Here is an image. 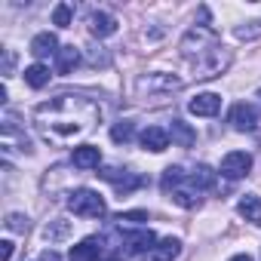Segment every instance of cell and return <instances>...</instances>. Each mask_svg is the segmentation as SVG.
<instances>
[{"instance_id": "1", "label": "cell", "mask_w": 261, "mask_h": 261, "mask_svg": "<svg viewBox=\"0 0 261 261\" xmlns=\"http://www.w3.org/2000/svg\"><path fill=\"white\" fill-rule=\"evenodd\" d=\"M101 117V108L86 98V95H74V92H62L43 105H37L34 111V126L37 133L46 139V142H56V145H65L98 123Z\"/></svg>"}, {"instance_id": "2", "label": "cell", "mask_w": 261, "mask_h": 261, "mask_svg": "<svg viewBox=\"0 0 261 261\" xmlns=\"http://www.w3.org/2000/svg\"><path fill=\"white\" fill-rule=\"evenodd\" d=\"M163 194L175 203V206H181V209H194V206H200V191L191 185V178H188V172L181 169V166H169L166 172H163Z\"/></svg>"}, {"instance_id": "3", "label": "cell", "mask_w": 261, "mask_h": 261, "mask_svg": "<svg viewBox=\"0 0 261 261\" xmlns=\"http://www.w3.org/2000/svg\"><path fill=\"white\" fill-rule=\"evenodd\" d=\"M215 46H221V43H218V31L209 28V25H194V28L181 37V43H178L181 56H185V59H197V62H200L206 53H212Z\"/></svg>"}, {"instance_id": "4", "label": "cell", "mask_w": 261, "mask_h": 261, "mask_svg": "<svg viewBox=\"0 0 261 261\" xmlns=\"http://www.w3.org/2000/svg\"><path fill=\"white\" fill-rule=\"evenodd\" d=\"M68 212L77 215V218H105L108 206H105V200H101L98 191H92V188H77V191L68 194Z\"/></svg>"}, {"instance_id": "5", "label": "cell", "mask_w": 261, "mask_h": 261, "mask_svg": "<svg viewBox=\"0 0 261 261\" xmlns=\"http://www.w3.org/2000/svg\"><path fill=\"white\" fill-rule=\"evenodd\" d=\"M230 49L227 46H215L212 53H206L200 62H197V80H212V77H221L224 71H227V65H230Z\"/></svg>"}, {"instance_id": "6", "label": "cell", "mask_w": 261, "mask_h": 261, "mask_svg": "<svg viewBox=\"0 0 261 261\" xmlns=\"http://www.w3.org/2000/svg\"><path fill=\"white\" fill-rule=\"evenodd\" d=\"M105 181H111L114 185V191L120 194V197H126V194H133L136 188H142L145 185V178L142 175H136V172H129V169H120V166H101V172H98Z\"/></svg>"}, {"instance_id": "7", "label": "cell", "mask_w": 261, "mask_h": 261, "mask_svg": "<svg viewBox=\"0 0 261 261\" xmlns=\"http://www.w3.org/2000/svg\"><path fill=\"white\" fill-rule=\"evenodd\" d=\"M181 86L185 83L175 74H148V77H139V92L142 95H172Z\"/></svg>"}, {"instance_id": "8", "label": "cell", "mask_w": 261, "mask_h": 261, "mask_svg": "<svg viewBox=\"0 0 261 261\" xmlns=\"http://www.w3.org/2000/svg\"><path fill=\"white\" fill-rule=\"evenodd\" d=\"M227 123L237 129V133H252V129L258 126V108H255V105H249V101H240V105H233V108H230Z\"/></svg>"}, {"instance_id": "9", "label": "cell", "mask_w": 261, "mask_h": 261, "mask_svg": "<svg viewBox=\"0 0 261 261\" xmlns=\"http://www.w3.org/2000/svg\"><path fill=\"white\" fill-rule=\"evenodd\" d=\"M249 169H252V154H246V151H230V154L221 160V175L230 178V181L249 175Z\"/></svg>"}, {"instance_id": "10", "label": "cell", "mask_w": 261, "mask_h": 261, "mask_svg": "<svg viewBox=\"0 0 261 261\" xmlns=\"http://www.w3.org/2000/svg\"><path fill=\"white\" fill-rule=\"evenodd\" d=\"M123 243H126L129 255H145V252L151 255L154 246H157V237H154V230L142 227V230H133V233H123Z\"/></svg>"}, {"instance_id": "11", "label": "cell", "mask_w": 261, "mask_h": 261, "mask_svg": "<svg viewBox=\"0 0 261 261\" xmlns=\"http://www.w3.org/2000/svg\"><path fill=\"white\" fill-rule=\"evenodd\" d=\"M188 111L194 117H215L221 111V95L218 92H200L197 98L188 101Z\"/></svg>"}, {"instance_id": "12", "label": "cell", "mask_w": 261, "mask_h": 261, "mask_svg": "<svg viewBox=\"0 0 261 261\" xmlns=\"http://www.w3.org/2000/svg\"><path fill=\"white\" fill-rule=\"evenodd\" d=\"M101 252H105V243L98 237H86L83 243L71 246V261H101Z\"/></svg>"}, {"instance_id": "13", "label": "cell", "mask_w": 261, "mask_h": 261, "mask_svg": "<svg viewBox=\"0 0 261 261\" xmlns=\"http://www.w3.org/2000/svg\"><path fill=\"white\" fill-rule=\"evenodd\" d=\"M142 148L151 151V154L166 151V148H169V133H166L163 126H148L145 133H142Z\"/></svg>"}, {"instance_id": "14", "label": "cell", "mask_w": 261, "mask_h": 261, "mask_svg": "<svg viewBox=\"0 0 261 261\" xmlns=\"http://www.w3.org/2000/svg\"><path fill=\"white\" fill-rule=\"evenodd\" d=\"M89 34L92 37H98V40H105V37H111V34H117V19L111 16V13H92L89 16Z\"/></svg>"}, {"instance_id": "15", "label": "cell", "mask_w": 261, "mask_h": 261, "mask_svg": "<svg viewBox=\"0 0 261 261\" xmlns=\"http://www.w3.org/2000/svg\"><path fill=\"white\" fill-rule=\"evenodd\" d=\"M71 163H74L77 169H98V163H101V151H98L95 145H80V148H74Z\"/></svg>"}, {"instance_id": "16", "label": "cell", "mask_w": 261, "mask_h": 261, "mask_svg": "<svg viewBox=\"0 0 261 261\" xmlns=\"http://www.w3.org/2000/svg\"><path fill=\"white\" fill-rule=\"evenodd\" d=\"M62 46H59V40H56V34H49V31H43V34H37L34 40H31V56L34 59H49V56H56Z\"/></svg>"}, {"instance_id": "17", "label": "cell", "mask_w": 261, "mask_h": 261, "mask_svg": "<svg viewBox=\"0 0 261 261\" xmlns=\"http://www.w3.org/2000/svg\"><path fill=\"white\" fill-rule=\"evenodd\" d=\"M181 255V240H175V237H166V240H160L157 246H154V252H151V261H175Z\"/></svg>"}, {"instance_id": "18", "label": "cell", "mask_w": 261, "mask_h": 261, "mask_svg": "<svg viewBox=\"0 0 261 261\" xmlns=\"http://www.w3.org/2000/svg\"><path fill=\"white\" fill-rule=\"evenodd\" d=\"M237 212H240L246 221H252L255 227H261V200H258L255 194H243V200L237 203Z\"/></svg>"}, {"instance_id": "19", "label": "cell", "mask_w": 261, "mask_h": 261, "mask_svg": "<svg viewBox=\"0 0 261 261\" xmlns=\"http://www.w3.org/2000/svg\"><path fill=\"white\" fill-rule=\"evenodd\" d=\"M80 65V49L71 43V46H62L59 53H56V71L59 74H71L74 68Z\"/></svg>"}, {"instance_id": "20", "label": "cell", "mask_w": 261, "mask_h": 261, "mask_svg": "<svg viewBox=\"0 0 261 261\" xmlns=\"http://www.w3.org/2000/svg\"><path fill=\"white\" fill-rule=\"evenodd\" d=\"M166 133L172 136V142H175L178 148H191V145L197 142V133H194V129H191L188 123H181V120H172Z\"/></svg>"}, {"instance_id": "21", "label": "cell", "mask_w": 261, "mask_h": 261, "mask_svg": "<svg viewBox=\"0 0 261 261\" xmlns=\"http://www.w3.org/2000/svg\"><path fill=\"white\" fill-rule=\"evenodd\" d=\"M188 178H191V185H194L200 194H203V191H209V188H215V172H212L209 166H203V163H200V166H194V169L188 172Z\"/></svg>"}, {"instance_id": "22", "label": "cell", "mask_w": 261, "mask_h": 261, "mask_svg": "<svg viewBox=\"0 0 261 261\" xmlns=\"http://www.w3.org/2000/svg\"><path fill=\"white\" fill-rule=\"evenodd\" d=\"M25 83L31 86V89H43L46 83H49V68L46 65H31V68H25Z\"/></svg>"}, {"instance_id": "23", "label": "cell", "mask_w": 261, "mask_h": 261, "mask_svg": "<svg viewBox=\"0 0 261 261\" xmlns=\"http://www.w3.org/2000/svg\"><path fill=\"white\" fill-rule=\"evenodd\" d=\"M71 233V221H65V218H56V221H49L46 227H43V237L49 240V243H59V240H65Z\"/></svg>"}, {"instance_id": "24", "label": "cell", "mask_w": 261, "mask_h": 261, "mask_svg": "<svg viewBox=\"0 0 261 261\" xmlns=\"http://www.w3.org/2000/svg\"><path fill=\"white\" fill-rule=\"evenodd\" d=\"M133 136H136V129H133V123H129V120H120V123L111 126V139L117 145H129V142H133Z\"/></svg>"}, {"instance_id": "25", "label": "cell", "mask_w": 261, "mask_h": 261, "mask_svg": "<svg viewBox=\"0 0 261 261\" xmlns=\"http://www.w3.org/2000/svg\"><path fill=\"white\" fill-rule=\"evenodd\" d=\"M71 22H74V7H71V4H59V7L53 10V25L71 28Z\"/></svg>"}, {"instance_id": "26", "label": "cell", "mask_w": 261, "mask_h": 261, "mask_svg": "<svg viewBox=\"0 0 261 261\" xmlns=\"http://www.w3.org/2000/svg\"><path fill=\"white\" fill-rule=\"evenodd\" d=\"M233 34H237L240 40H255V37H261V22H249V25H240Z\"/></svg>"}, {"instance_id": "27", "label": "cell", "mask_w": 261, "mask_h": 261, "mask_svg": "<svg viewBox=\"0 0 261 261\" xmlns=\"http://www.w3.org/2000/svg\"><path fill=\"white\" fill-rule=\"evenodd\" d=\"M89 65H92V68H108V65H111V56L105 53V46H92V53H89Z\"/></svg>"}, {"instance_id": "28", "label": "cell", "mask_w": 261, "mask_h": 261, "mask_svg": "<svg viewBox=\"0 0 261 261\" xmlns=\"http://www.w3.org/2000/svg\"><path fill=\"white\" fill-rule=\"evenodd\" d=\"M7 227H10L13 233H25V230H28V218L19 215V212H13V215H7Z\"/></svg>"}, {"instance_id": "29", "label": "cell", "mask_w": 261, "mask_h": 261, "mask_svg": "<svg viewBox=\"0 0 261 261\" xmlns=\"http://www.w3.org/2000/svg\"><path fill=\"white\" fill-rule=\"evenodd\" d=\"M117 221H120V227L123 224H142V221H148V212H120Z\"/></svg>"}, {"instance_id": "30", "label": "cell", "mask_w": 261, "mask_h": 261, "mask_svg": "<svg viewBox=\"0 0 261 261\" xmlns=\"http://www.w3.org/2000/svg\"><path fill=\"white\" fill-rule=\"evenodd\" d=\"M0 246H4V249H0V261H10V258H13V243H10V240H4Z\"/></svg>"}, {"instance_id": "31", "label": "cell", "mask_w": 261, "mask_h": 261, "mask_svg": "<svg viewBox=\"0 0 261 261\" xmlns=\"http://www.w3.org/2000/svg\"><path fill=\"white\" fill-rule=\"evenodd\" d=\"M10 71H13V53L7 49V53H4V74L10 77Z\"/></svg>"}, {"instance_id": "32", "label": "cell", "mask_w": 261, "mask_h": 261, "mask_svg": "<svg viewBox=\"0 0 261 261\" xmlns=\"http://www.w3.org/2000/svg\"><path fill=\"white\" fill-rule=\"evenodd\" d=\"M40 261H62V258H59V252H53V249H49V252H43V255H40Z\"/></svg>"}, {"instance_id": "33", "label": "cell", "mask_w": 261, "mask_h": 261, "mask_svg": "<svg viewBox=\"0 0 261 261\" xmlns=\"http://www.w3.org/2000/svg\"><path fill=\"white\" fill-rule=\"evenodd\" d=\"M230 261H252V258H249V255H246V252H240V255H233V258H230Z\"/></svg>"}, {"instance_id": "34", "label": "cell", "mask_w": 261, "mask_h": 261, "mask_svg": "<svg viewBox=\"0 0 261 261\" xmlns=\"http://www.w3.org/2000/svg\"><path fill=\"white\" fill-rule=\"evenodd\" d=\"M105 261H123V258H120V255H111V258H105Z\"/></svg>"}, {"instance_id": "35", "label": "cell", "mask_w": 261, "mask_h": 261, "mask_svg": "<svg viewBox=\"0 0 261 261\" xmlns=\"http://www.w3.org/2000/svg\"><path fill=\"white\" fill-rule=\"evenodd\" d=\"M258 98H261V89H258Z\"/></svg>"}]
</instances>
